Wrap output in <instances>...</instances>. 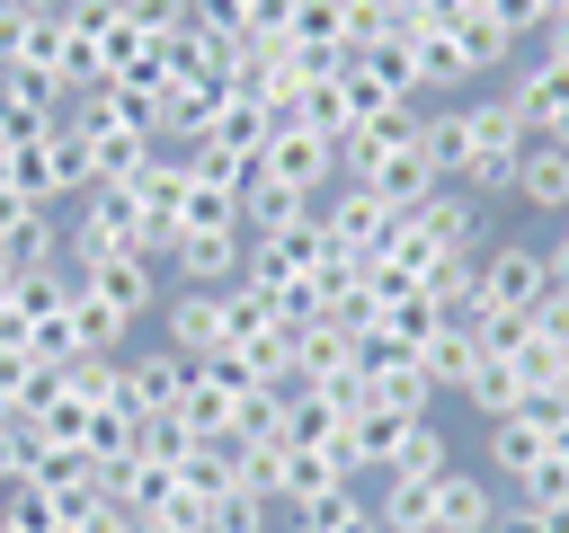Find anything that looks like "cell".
Segmentation results:
<instances>
[{"label":"cell","instance_id":"obj_15","mask_svg":"<svg viewBox=\"0 0 569 533\" xmlns=\"http://www.w3.org/2000/svg\"><path fill=\"white\" fill-rule=\"evenodd\" d=\"M409 222H418L436 249H489V231H480V195H471V187H436Z\"/></svg>","mask_w":569,"mask_h":533},{"label":"cell","instance_id":"obj_37","mask_svg":"<svg viewBox=\"0 0 569 533\" xmlns=\"http://www.w3.org/2000/svg\"><path fill=\"white\" fill-rule=\"evenodd\" d=\"M560 231H569V222H560Z\"/></svg>","mask_w":569,"mask_h":533},{"label":"cell","instance_id":"obj_26","mask_svg":"<svg viewBox=\"0 0 569 533\" xmlns=\"http://www.w3.org/2000/svg\"><path fill=\"white\" fill-rule=\"evenodd\" d=\"M542 444H551V435H533L525 418H498V426H480V453H489V480H507V489H516V480H525V471L542 462Z\"/></svg>","mask_w":569,"mask_h":533},{"label":"cell","instance_id":"obj_21","mask_svg":"<svg viewBox=\"0 0 569 533\" xmlns=\"http://www.w3.org/2000/svg\"><path fill=\"white\" fill-rule=\"evenodd\" d=\"M418 364H427V382H436V391H453V400H462V382H471V373H480L489 355H480L471 320H445V329L427 338V355H418Z\"/></svg>","mask_w":569,"mask_h":533},{"label":"cell","instance_id":"obj_14","mask_svg":"<svg viewBox=\"0 0 569 533\" xmlns=\"http://www.w3.org/2000/svg\"><path fill=\"white\" fill-rule=\"evenodd\" d=\"M516 204L542 222H569V142H533L516 160Z\"/></svg>","mask_w":569,"mask_h":533},{"label":"cell","instance_id":"obj_3","mask_svg":"<svg viewBox=\"0 0 569 533\" xmlns=\"http://www.w3.org/2000/svg\"><path fill=\"white\" fill-rule=\"evenodd\" d=\"M320 231H329V249H338L347 266H382V258H391L400 213H391V204H373L365 187H329V195H320Z\"/></svg>","mask_w":569,"mask_h":533},{"label":"cell","instance_id":"obj_8","mask_svg":"<svg viewBox=\"0 0 569 533\" xmlns=\"http://www.w3.org/2000/svg\"><path fill=\"white\" fill-rule=\"evenodd\" d=\"M507 98L525 107V133H533V142H569V62L533 53V62L507 80Z\"/></svg>","mask_w":569,"mask_h":533},{"label":"cell","instance_id":"obj_28","mask_svg":"<svg viewBox=\"0 0 569 533\" xmlns=\"http://www.w3.org/2000/svg\"><path fill=\"white\" fill-rule=\"evenodd\" d=\"M462 400H471V418H480V426H498V418H516V400H525V373H516L507 355H489V364L462 382Z\"/></svg>","mask_w":569,"mask_h":533},{"label":"cell","instance_id":"obj_2","mask_svg":"<svg viewBox=\"0 0 569 533\" xmlns=\"http://www.w3.org/2000/svg\"><path fill=\"white\" fill-rule=\"evenodd\" d=\"M71 284H80L107 320H124V329L160 320V302H169V275H160L151 258H71Z\"/></svg>","mask_w":569,"mask_h":533},{"label":"cell","instance_id":"obj_32","mask_svg":"<svg viewBox=\"0 0 569 533\" xmlns=\"http://www.w3.org/2000/svg\"><path fill=\"white\" fill-rule=\"evenodd\" d=\"M391 471H400V480H445V471H453V444H445V426H436V418H418Z\"/></svg>","mask_w":569,"mask_h":533},{"label":"cell","instance_id":"obj_18","mask_svg":"<svg viewBox=\"0 0 569 533\" xmlns=\"http://www.w3.org/2000/svg\"><path fill=\"white\" fill-rule=\"evenodd\" d=\"M445 36H453V53H462V71H471V80H498V71L516 62V36H507L489 9H462Z\"/></svg>","mask_w":569,"mask_h":533},{"label":"cell","instance_id":"obj_22","mask_svg":"<svg viewBox=\"0 0 569 533\" xmlns=\"http://www.w3.org/2000/svg\"><path fill=\"white\" fill-rule=\"evenodd\" d=\"M187 497V489H178ZM196 533H284V515L258 497V489H222V497H196Z\"/></svg>","mask_w":569,"mask_h":533},{"label":"cell","instance_id":"obj_6","mask_svg":"<svg viewBox=\"0 0 569 533\" xmlns=\"http://www.w3.org/2000/svg\"><path fill=\"white\" fill-rule=\"evenodd\" d=\"M258 169H267V178H284L293 195H311V204H320V195L338 187V142H320V133H302V124H276V142L258 151Z\"/></svg>","mask_w":569,"mask_h":533},{"label":"cell","instance_id":"obj_4","mask_svg":"<svg viewBox=\"0 0 569 533\" xmlns=\"http://www.w3.org/2000/svg\"><path fill=\"white\" fill-rule=\"evenodd\" d=\"M249 364L240 355H204V364H187V391H178V426L187 435H231V418H240V400H249Z\"/></svg>","mask_w":569,"mask_h":533},{"label":"cell","instance_id":"obj_30","mask_svg":"<svg viewBox=\"0 0 569 533\" xmlns=\"http://www.w3.org/2000/svg\"><path fill=\"white\" fill-rule=\"evenodd\" d=\"M382 329H391L400 346H418V355H427V338L445 329V302H436L427 284H409V293H391V302H382Z\"/></svg>","mask_w":569,"mask_h":533},{"label":"cell","instance_id":"obj_7","mask_svg":"<svg viewBox=\"0 0 569 533\" xmlns=\"http://www.w3.org/2000/svg\"><path fill=\"white\" fill-rule=\"evenodd\" d=\"M222 293H196V284H169V302H160V346L169 355H187V364H204V355H222Z\"/></svg>","mask_w":569,"mask_h":533},{"label":"cell","instance_id":"obj_20","mask_svg":"<svg viewBox=\"0 0 569 533\" xmlns=\"http://www.w3.org/2000/svg\"><path fill=\"white\" fill-rule=\"evenodd\" d=\"M302 213H320L311 195H293L284 178H267V169H249L240 178V222H249V240L258 231H284V222H302Z\"/></svg>","mask_w":569,"mask_h":533},{"label":"cell","instance_id":"obj_1","mask_svg":"<svg viewBox=\"0 0 569 533\" xmlns=\"http://www.w3.org/2000/svg\"><path fill=\"white\" fill-rule=\"evenodd\" d=\"M462 133H471V195L489 204V195H516V160L533 151V133H525V107L507 98V89H480V98H462Z\"/></svg>","mask_w":569,"mask_h":533},{"label":"cell","instance_id":"obj_12","mask_svg":"<svg viewBox=\"0 0 569 533\" xmlns=\"http://www.w3.org/2000/svg\"><path fill=\"white\" fill-rule=\"evenodd\" d=\"M427 506H436V533H498V480H480V471H445L427 489Z\"/></svg>","mask_w":569,"mask_h":533},{"label":"cell","instance_id":"obj_16","mask_svg":"<svg viewBox=\"0 0 569 533\" xmlns=\"http://www.w3.org/2000/svg\"><path fill=\"white\" fill-rule=\"evenodd\" d=\"M338 373H356V329L347 320H311L302 338H293V382H338Z\"/></svg>","mask_w":569,"mask_h":533},{"label":"cell","instance_id":"obj_5","mask_svg":"<svg viewBox=\"0 0 569 533\" xmlns=\"http://www.w3.org/2000/svg\"><path fill=\"white\" fill-rule=\"evenodd\" d=\"M542 293H551V275H542V249H533V240H489V249H480V311L533 320Z\"/></svg>","mask_w":569,"mask_h":533},{"label":"cell","instance_id":"obj_24","mask_svg":"<svg viewBox=\"0 0 569 533\" xmlns=\"http://www.w3.org/2000/svg\"><path fill=\"white\" fill-rule=\"evenodd\" d=\"M293 533H382V515H373V489H365V480L329 489L320 506H302V515H293Z\"/></svg>","mask_w":569,"mask_h":533},{"label":"cell","instance_id":"obj_23","mask_svg":"<svg viewBox=\"0 0 569 533\" xmlns=\"http://www.w3.org/2000/svg\"><path fill=\"white\" fill-rule=\"evenodd\" d=\"M284 444H320V453H338V444H347V409H338L329 391L302 382V391L284 400Z\"/></svg>","mask_w":569,"mask_h":533},{"label":"cell","instance_id":"obj_11","mask_svg":"<svg viewBox=\"0 0 569 533\" xmlns=\"http://www.w3.org/2000/svg\"><path fill=\"white\" fill-rule=\"evenodd\" d=\"M409 426H418L409 409H382V400H373V409H365V418L347 426V444H338V462H347V480H382V471L400 462V444H409Z\"/></svg>","mask_w":569,"mask_h":533},{"label":"cell","instance_id":"obj_13","mask_svg":"<svg viewBox=\"0 0 569 533\" xmlns=\"http://www.w3.org/2000/svg\"><path fill=\"white\" fill-rule=\"evenodd\" d=\"M338 187H365L373 204H391V213H418V204L436 195V169H427L418 151H400V160H365V169H347Z\"/></svg>","mask_w":569,"mask_h":533},{"label":"cell","instance_id":"obj_31","mask_svg":"<svg viewBox=\"0 0 569 533\" xmlns=\"http://www.w3.org/2000/svg\"><path fill=\"white\" fill-rule=\"evenodd\" d=\"M516 506H569V426L542 444V462L516 480Z\"/></svg>","mask_w":569,"mask_h":533},{"label":"cell","instance_id":"obj_17","mask_svg":"<svg viewBox=\"0 0 569 533\" xmlns=\"http://www.w3.org/2000/svg\"><path fill=\"white\" fill-rule=\"evenodd\" d=\"M276 462H284V515H302V506H320L329 489H347V462L320 453V444H276Z\"/></svg>","mask_w":569,"mask_h":533},{"label":"cell","instance_id":"obj_9","mask_svg":"<svg viewBox=\"0 0 569 533\" xmlns=\"http://www.w3.org/2000/svg\"><path fill=\"white\" fill-rule=\"evenodd\" d=\"M320 258H329L320 213H302V222H284V231H258V240H249V275H267V284H302Z\"/></svg>","mask_w":569,"mask_h":533},{"label":"cell","instance_id":"obj_25","mask_svg":"<svg viewBox=\"0 0 569 533\" xmlns=\"http://www.w3.org/2000/svg\"><path fill=\"white\" fill-rule=\"evenodd\" d=\"M347 62H356V71H365L382 98H418V44H409V36H382V44L347 53ZM418 107H427V98H418Z\"/></svg>","mask_w":569,"mask_h":533},{"label":"cell","instance_id":"obj_33","mask_svg":"<svg viewBox=\"0 0 569 533\" xmlns=\"http://www.w3.org/2000/svg\"><path fill=\"white\" fill-rule=\"evenodd\" d=\"M338 18H347V53H365V44H382V36H409V18H400L391 0H338Z\"/></svg>","mask_w":569,"mask_h":533},{"label":"cell","instance_id":"obj_34","mask_svg":"<svg viewBox=\"0 0 569 533\" xmlns=\"http://www.w3.org/2000/svg\"><path fill=\"white\" fill-rule=\"evenodd\" d=\"M525 329H533V338H542V346H551V355H560V364H569V293H542V302H533V320H525Z\"/></svg>","mask_w":569,"mask_h":533},{"label":"cell","instance_id":"obj_35","mask_svg":"<svg viewBox=\"0 0 569 533\" xmlns=\"http://www.w3.org/2000/svg\"><path fill=\"white\" fill-rule=\"evenodd\" d=\"M542 275H551V293H569V231L542 240Z\"/></svg>","mask_w":569,"mask_h":533},{"label":"cell","instance_id":"obj_36","mask_svg":"<svg viewBox=\"0 0 569 533\" xmlns=\"http://www.w3.org/2000/svg\"><path fill=\"white\" fill-rule=\"evenodd\" d=\"M560 400H569V364H560Z\"/></svg>","mask_w":569,"mask_h":533},{"label":"cell","instance_id":"obj_10","mask_svg":"<svg viewBox=\"0 0 569 533\" xmlns=\"http://www.w3.org/2000/svg\"><path fill=\"white\" fill-rule=\"evenodd\" d=\"M178 391H187V355H169L160 338L124 346V409L133 418H178Z\"/></svg>","mask_w":569,"mask_h":533},{"label":"cell","instance_id":"obj_19","mask_svg":"<svg viewBox=\"0 0 569 533\" xmlns=\"http://www.w3.org/2000/svg\"><path fill=\"white\" fill-rule=\"evenodd\" d=\"M418 160L436 169V187H462V178H471V133H462V107H427Z\"/></svg>","mask_w":569,"mask_h":533},{"label":"cell","instance_id":"obj_27","mask_svg":"<svg viewBox=\"0 0 569 533\" xmlns=\"http://www.w3.org/2000/svg\"><path fill=\"white\" fill-rule=\"evenodd\" d=\"M427 489H436V480H400V471H382V489H373V515H382V533H436V506H427Z\"/></svg>","mask_w":569,"mask_h":533},{"label":"cell","instance_id":"obj_29","mask_svg":"<svg viewBox=\"0 0 569 533\" xmlns=\"http://www.w3.org/2000/svg\"><path fill=\"white\" fill-rule=\"evenodd\" d=\"M409 44H418V98H436V89H471V71H462V53H453L445 27H409Z\"/></svg>","mask_w":569,"mask_h":533}]
</instances>
